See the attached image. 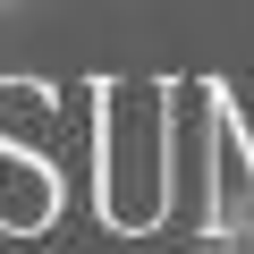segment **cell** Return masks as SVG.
Wrapping results in <instances>:
<instances>
[{
  "label": "cell",
  "mask_w": 254,
  "mask_h": 254,
  "mask_svg": "<svg viewBox=\"0 0 254 254\" xmlns=\"http://www.w3.org/2000/svg\"><path fill=\"white\" fill-rule=\"evenodd\" d=\"M203 246H212V254H254V212H237V220H212V229H203Z\"/></svg>",
  "instance_id": "277c9868"
},
{
  "label": "cell",
  "mask_w": 254,
  "mask_h": 254,
  "mask_svg": "<svg viewBox=\"0 0 254 254\" xmlns=\"http://www.w3.org/2000/svg\"><path fill=\"white\" fill-rule=\"evenodd\" d=\"M60 203H68V187H60V161L0 144V237H43V229L60 220Z\"/></svg>",
  "instance_id": "3957f363"
},
{
  "label": "cell",
  "mask_w": 254,
  "mask_h": 254,
  "mask_svg": "<svg viewBox=\"0 0 254 254\" xmlns=\"http://www.w3.org/2000/svg\"><path fill=\"white\" fill-rule=\"evenodd\" d=\"M93 212L119 237H153L178 203V102L153 76L93 85V144H85Z\"/></svg>",
  "instance_id": "6da1fadb"
},
{
  "label": "cell",
  "mask_w": 254,
  "mask_h": 254,
  "mask_svg": "<svg viewBox=\"0 0 254 254\" xmlns=\"http://www.w3.org/2000/svg\"><path fill=\"white\" fill-rule=\"evenodd\" d=\"M76 119H93V85L85 93H60L43 76H0V144L60 161V127H76Z\"/></svg>",
  "instance_id": "7a4b0ae2"
},
{
  "label": "cell",
  "mask_w": 254,
  "mask_h": 254,
  "mask_svg": "<svg viewBox=\"0 0 254 254\" xmlns=\"http://www.w3.org/2000/svg\"><path fill=\"white\" fill-rule=\"evenodd\" d=\"M0 9H9V0H0Z\"/></svg>",
  "instance_id": "5b68a950"
}]
</instances>
